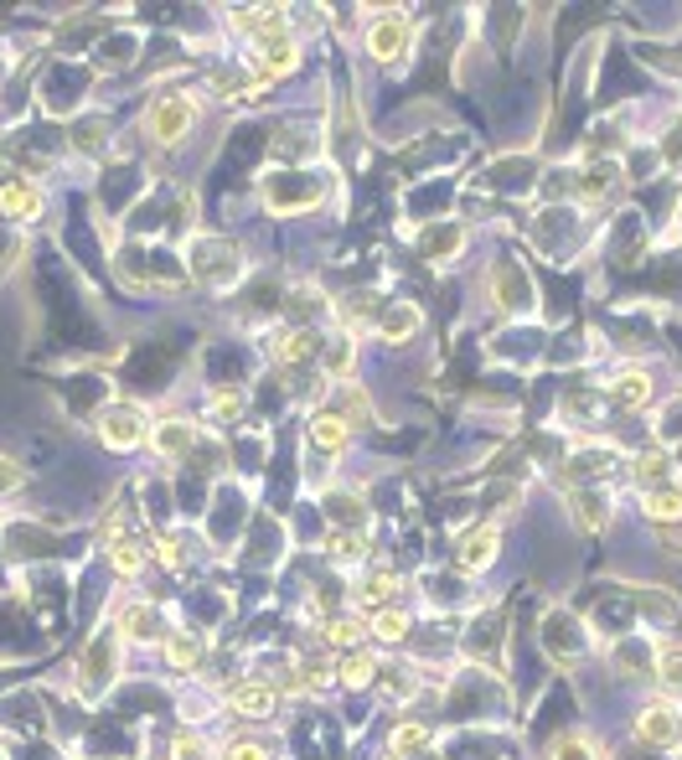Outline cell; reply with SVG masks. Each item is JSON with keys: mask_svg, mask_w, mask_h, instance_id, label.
<instances>
[{"mask_svg": "<svg viewBox=\"0 0 682 760\" xmlns=\"http://www.w3.org/2000/svg\"><path fill=\"white\" fill-rule=\"evenodd\" d=\"M93 430H99V440H104L109 450H134L150 440V419L140 403H109V409H99Z\"/></svg>", "mask_w": 682, "mask_h": 760, "instance_id": "cell-1", "label": "cell"}, {"mask_svg": "<svg viewBox=\"0 0 682 760\" xmlns=\"http://www.w3.org/2000/svg\"><path fill=\"white\" fill-rule=\"evenodd\" d=\"M259 192H264L269 212H305L321 202V181L315 177H300V171H269L264 181H259Z\"/></svg>", "mask_w": 682, "mask_h": 760, "instance_id": "cell-2", "label": "cell"}, {"mask_svg": "<svg viewBox=\"0 0 682 760\" xmlns=\"http://www.w3.org/2000/svg\"><path fill=\"white\" fill-rule=\"evenodd\" d=\"M197 109L187 104V99H177V93H166V99H156V104L146 109V134L156 140V146H181L187 140V130H192Z\"/></svg>", "mask_w": 682, "mask_h": 760, "instance_id": "cell-3", "label": "cell"}, {"mask_svg": "<svg viewBox=\"0 0 682 760\" xmlns=\"http://www.w3.org/2000/svg\"><path fill=\"white\" fill-rule=\"evenodd\" d=\"M192 274L202 284H233L243 274V253L223 239H197L192 243Z\"/></svg>", "mask_w": 682, "mask_h": 760, "instance_id": "cell-4", "label": "cell"}, {"mask_svg": "<svg viewBox=\"0 0 682 760\" xmlns=\"http://www.w3.org/2000/svg\"><path fill=\"white\" fill-rule=\"evenodd\" d=\"M119 631H104V637L89 641V652L78 657V683H83V693H99L104 683H114V668H119Z\"/></svg>", "mask_w": 682, "mask_h": 760, "instance_id": "cell-5", "label": "cell"}, {"mask_svg": "<svg viewBox=\"0 0 682 760\" xmlns=\"http://www.w3.org/2000/svg\"><path fill=\"white\" fill-rule=\"evenodd\" d=\"M636 740L641 746H652V750H678L682 746V714H678V703H646L636 719Z\"/></svg>", "mask_w": 682, "mask_h": 760, "instance_id": "cell-6", "label": "cell"}, {"mask_svg": "<svg viewBox=\"0 0 682 760\" xmlns=\"http://www.w3.org/2000/svg\"><path fill=\"white\" fill-rule=\"evenodd\" d=\"M409 47H414V21H409V16H378V21H372L368 52L378 62H399Z\"/></svg>", "mask_w": 682, "mask_h": 760, "instance_id": "cell-7", "label": "cell"}, {"mask_svg": "<svg viewBox=\"0 0 682 760\" xmlns=\"http://www.w3.org/2000/svg\"><path fill=\"white\" fill-rule=\"evenodd\" d=\"M491 300L502 311H528L533 306V284H528V274L518 264H497L491 269Z\"/></svg>", "mask_w": 682, "mask_h": 760, "instance_id": "cell-8", "label": "cell"}, {"mask_svg": "<svg viewBox=\"0 0 682 760\" xmlns=\"http://www.w3.org/2000/svg\"><path fill=\"white\" fill-rule=\"evenodd\" d=\"M161 461H187L192 456V446H197V430L187 424V419H161L156 430H150V440H146Z\"/></svg>", "mask_w": 682, "mask_h": 760, "instance_id": "cell-9", "label": "cell"}, {"mask_svg": "<svg viewBox=\"0 0 682 760\" xmlns=\"http://www.w3.org/2000/svg\"><path fill=\"white\" fill-rule=\"evenodd\" d=\"M42 212V187H31V181H0V218H11V223H31Z\"/></svg>", "mask_w": 682, "mask_h": 760, "instance_id": "cell-10", "label": "cell"}, {"mask_svg": "<svg viewBox=\"0 0 682 760\" xmlns=\"http://www.w3.org/2000/svg\"><path fill=\"white\" fill-rule=\"evenodd\" d=\"M497 549H502V533H497V528H475V533L460 543V569H465V574H481V569L497 559Z\"/></svg>", "mask_w": 682, "mask_h": 760, "instance_id": "cell-11", "label": "cell"}, {"mask_svg": "<svg viewBox=\"0 0 682 760\" xmlns=\"http://www.w3.org/2000/svg\"><path fill=\"white\" fill-rule=\"evenodd\" d=\"M641 512H646L656 528L682 522V487L678 481H668V487H656V492H641Z\"/></svg>", "mask_w": 682, "mask_h": 760, "instance_id": "cell-12", "label": "cell"}, {"mask_svg": "<svg viewBox=\"0 0 682 760\" xmlns=\"http://www.w3.org/2000/svg\"><path fill=\"white\" fill-rule=\"evenodd\" d=\"M646 399H652V378L641 373V368H625V373L610 378V403L615 409H641Z\"/></svg>", "mask_w": 682, "mask_h": 760, "instance_id": "cell-13", "label": "cell"}, {"mask_svg": "<svg viewBox=\"0 0 682 760\" xmlns=\"http://www.w3.org/2000/svg\"><path fill=\"white\" fill-rule=\"evenodd\" d=\"M419 321H424V316H419V306L399 300V306H388V311L378 316V337H383V342H409V337L419 331Z\"/></svg>", "mask_w": 682, "mask_h": 760, "instance_id": "cell-14", "label": "cell"}, {"mask_svg": "<svg viewBox=\"0 0 682 760\" xmlns=\"http://www.w3.org/2000/svg\"><path fill=\"white\" fill-rule=\"evenodd\" d=\"M631 477H636L641 492H656V487H668V481H672V456L662 446H656V450H641L636 466H631Z\"/></svg>", "mask_w": 682, "mask_h": 760, "instance_id": "cell-15", "label": "cell"}, {"mask_svg": "<svg viewBox=\"0 0 682 760\" xmlns=\"http://www.w3.org/2000/svg\"><path fill=\"white\" fill-rule=\"evenodd\" d=\"M114 631L124 641H156V631H161V616L150 611V606H124L114 621Z\"/></svg>", "mask_w": 682, "mask_h": 760, "instance_id": "cell-16", "label": "cell"}, {"mask_svg": "<svg viewBox=\"0 0 682 760\" xmlns=\"http://www.w3.org/2000/svg\"><path fill=\"white\" fill-rule=\"evenodd\" d=\"M419 249H424V259H450V253L465 249V228H460V223H440V228H430V233L419 239Z\"/></svg>", "mask_w": 682, "mask_h": 760, "instance_id": "cell-17", "label": "cell"}, {"mask_svg": "<svg viewBox=\"0 0 682 760\" xmlns=\"http://www.w3.org/2000/svg\"><path fill=\"white\" fill-rule=\"evenodd\" d=\"M656 683H662V693H672V699H678L682 693V647L678 641H662V647H656Z\"/></svg>", "mask_w": 682, "mask_h": 760, "instance_id": "cell-18", "label": "cell"}, {"mask_svg": "<svg viewBox=\"0 0 682 760\" xmlns=\"http://www.w3.org/2000/svg\"><path fill=\"white\" fill-rule=\"evenodd\" d=\"M315 352H321V337H315L311 327H300V331H290L280 347H274V358L284 362V368H295V362H311Z\"/></svg>", "mask_w": 682, "mask_h": 760, "instance_id": "cell-19", "label": "cell"}, {"mask_svg": "<svg viewBox=\"0 0 682 760\" xmlns=\"http://www.w3.org/2000/svg\"><path fill=\"white\" fill-rule=\"evenodd\" d=\"M347 419H337V414H315L311 419V446L315 450H327V456H337V450H347Z\"/></svg>", "mask_w": 682, "mask_h": 760, "instance_id": "cell-20", "label": "cell"}, {"mask_svg": "<svg viewBox=\"0 0 682 760\" xmlns=\"http://www.w3.org/2000/svg\"><path fill=\"white\" fill-rule=\"evenodd\" d=\"M166 662L177 672H192L197 662H202V641H197L192 631H171V637H166Z\"/></svg>", "mask_w": 682, "mask_h": 760, "instance_id": "cell-21", "label": "cell"}, {"mask_svg": "<svg viewBox=\"0 0 682 760\" xmlns=\"http://www.w3.org/2000/svg\"><path fill=\"white\" fill-rule=\"evenodd\" d=\"M228 703H233L238 714H269V709H274V688L269 683H238L233 693H228Z\"/></svg>", "mask_w": 682, "mask_h": 760, "instance_id": "cell-22", "label": "cell"}, {"mask_svg": "<svg viewBox=\"0 0 682 760\" xmlns=\"http://www.w3.org/2000/svg\"><path fill=\"white\" fill-rule=\"evenodd\" d=\"M337 678L347 688H368L372 678H378V657L372 652H347L341 657V668H337Z\"/></svg>", "mask_w": 682, "mask_h": 760, "instance_id": "cell-23", "label": "cell"}, {"mask_svg": "<svg viewBox=\"0 0 682 760\" xmlns=\"http://www.w3.org/2000/svg\"><path fill=\"white\" fill-rule=\"evenodd\" d=\"M615 181H621V171H615L610 161H600L590 177L579 181V202H605V197L615 192Z\"/></svg>", "mask_w": 682, "mask_h": 760, "instance_id": "cell-24", "label": "cell"}, {"mask_svg": "<svg viewBox=\"0 0 682 760\" xmlns=\"http://www.w3.org/2000/svg\"><path fill=\"white\" fill-rule=\"evenodd\" d=\"M569 507L579 512V528H605V518H610V502L600 492H574Z\"/></svg>", "mask_w": 682, "mask_h": 760, "instance_id": "cell-25", "label": "cell"}, {"mask_svg": "<svg viewBox=\"0 0 682 760\" xmlns=\"http://www.w3.org/2000/svg\"><path fill=\"white\" fill-rule=\"evenodd\" d=\"M109 564H114L119 580H134V574L146 569V549H140V543H124V538H119L114 549H109Z\"/></svg>", "mask_w": 682, "mask_h": 760, "instance_id": "cell-26", "label": "cell"}, {"mask_svg": "<svg viewBox=\"0 0 682 760\" xmlns=\"http://www.w3.org/2000/svg\"><path fill=\"white\" fill-rule=\"evenodd\" d=\"M368 553V538L362 533H331L327 538V559H337V564H357Z\"/></svg>", "mask_w": 682, "mask_h": 760, "instance_id": "cell-27", "label": "cell"}, {"mask_svg": "<svg viewBox=\"0 0 682 760\" xmlns=\"http://www.w3.org/2000/svg\"><path fill=\"white\" fill-rule=\"evenodd\" d=\"M341 327H347V331H368V327H378V316H372V296L341 300Z\"/></svg>", "mask_w": 682, "mask_h": 760, "instance_id": "cell-28", "label": "cell"}, {"mask_svg": "<svg viewBox=\"0 0 682 760\" xmlns=\"http://www.w3.org/2000/svg\"><path fill=\"white\" fill-rule=\"evenodd\" d=\"M549 760H600V750L584 740V734H559L549 750Z\"/></svg>", "mask_w": 682, "mask_h": 760, "instance_id": "cell-29", "label": "cell"}, {"mask_svg": "<svg viewBox=\"0 0 682 760\" xmlns=\"http://www.w3.org/2000/svg\"><path fill=\"white\" fill-rule=\"evenodd\" d=\"M357 637H362V621H357V616H337V621L321 627V641H331V647H352Z\"/></svg>", "mask_w": 682, "mask_h": 760, "instance_id": "cell-30", "label": "cell"}, {"mask_svg": "<svg viewBox=\"0 0 682 760\" xmlns=\"http://www.w3.org/2000/svg\"><path fill=\"white\" fill-rule=\"evenodd\" d=\"M497 637H502V616H491V621H475L471 631V657H497Z\"/></svg>", "mask_w": 682, "mask_h": 760, "instance_id": "cell-31", "label": "cell"}, {"mask_svg": "<svg viewBox=\"0 0 682 760\" xmlns=\"http://www.w3.org/2000/svg\"><path fill=\"white\" fill-rule=\"evenodd\" d=\"M403 631H409V616H403V611H393V606H388V611H378V616H372V637H378V641H399Z\"/></svg>", "mask_w": 682, "mask_h": 760, "instance_id": "cell-32", "label": "cell"}, {"mask_svg": "<svg viewBox=\"0 0 682 760\" xmlns=\"http://www.w3.org/2000/svg\"><path fill=\"white\" fill-rule=\"evenodd\" d=\"M424 746H430V730H424V724H399V730H393V750H399V756H419Z\"/></svg>", "mask_w": 682, "mask_h": 760, "instance_id": "cell-33", "label": "cell"}, {"mask_svg": "<svg viewBox=\"0 0 682 760\" xmlns=\"http://www.w3.org/2000/svg\"><path fill=\"white\" fill-rule=\"evenodd\" d=\"M641 611H646V616H662V621H668V627H672V621H678V606H672V596H668V590H641Z\"/></svg>", "mask_w": 682, "mask_h": 760, "instance_id": "cell-34", "label": "cell"}, {"mask_svg": "<svg viewBox=\"0 0 682 760\" xmlns=\"http://www.w3.org/2000/svg\"><path fill=\"white\" fill-rule=\"evenodd\" d=\"M388 596H393V574H388V569H378V574L362 580V600H368V606H383Z\"/></svg>", "mask_w": 682, "mask_h": 760, "instance_id": "cell-35", "label": "cell"}, {"mask_svg": "<svg viewBox=\"0 0 682 760\" xmlns=\"http://www.w3.org/2000/svg\"><path fill=\"white\" fill-rule=\"evenodd\" d=\"M243 414V393H238V388H218V399H212V419H238Z\"/></svg>", "mask_w": 682, "mask_h": 760, "instance_id": "cell-36", "label": "cell"}, {"mask_svg": "<svg viewBox=\"0 0 682 760\" xmlns=\"http://www.w3.org/2000/svg\"><path fill=\"white\" fill-rule=\"evenodd\" d=\"M352 342H337V347H331V358H327V373L331 378H347V373H352Z\"/></svg>", "mask_w": 682, "mask_h": 760, "instance_id": "cell-37", "label": "cell"}, {"mask_svg": "<svg viewBox=\"0 0 682 760\" xmlns=\"http://www.w3.org/2000/svg\"><path fill=\"white\" fill-rule=\"evenodd\" d=\"M388 699H414V672H388Z\"/></svg>", "mask_w": 682, "mask_h": 760, "instance_id": "cell-38", "label": "cell"}, {"mask_svg": "<svg viewBox=\"0 0 682 760\" xmlns=\"http://www.w3.org/2000/svg\"><path fill=\"white\" fill-rule=\"evenodd\" d=\"M177 760H208V746L197 734H177Z\"/></svg>", "mask_w": 682, "mask_h": 760, "instance_id": "cell-39", "label": "cell"}, {"mask_svg": "<svg viewBox=\"0 0 682 760\" xmlns=\"http://www.w3.org/2000/svg\"><path fill=\"white\" fill-rule=\"evenodd\" d=\"M228 760H269V750L253 746V740H233V746H228Z\"/></svg>", "mask_w": 682, "mask_h": 760, "instance_id": "cell-40", "label": "cell"}, {"mask_svg": "<svg viewBox=\"0 0 682 760\" xmlns=\"http://www.w3.org/2000/svg\"><path fill=\"white\" fill-rule=\"evenodd\" d=\"M16 487H21V466H16V461H6V456H0V497H11Z\"/></svg>", "mask_w": 682, "mask_h": 760, "instance_id": "cell-41", "label": "cell"}, {"mask_svg": "<svg viewBox=\"0 0 682 760\" xmlns=\"http://www.w3.org/2000/svg\"><path fill=\"white\" fill-rule=\"evenodd\" d=\"M156 553H161V564H171V569L181 564V543H177V538H156Z\"/></svg>", "mask_w": 682, "mask_h": 760, "instance_id": "cell-42", "label": "cell"}, {"mask_svg": "<svg viewBox=\"0 0 682 760\" xmlns=\"http://www.w3.org/2000/svg\"><path fill=\"white\" fill-rule=\"evenodd\" d=\"M656 538H662V549H668V553H682V522H672V528H656Z\"/></svg>", "mask_w": 682, "mask_h": 760, "instance_id": "cell-43", "label": "cell"}]
</instances>
